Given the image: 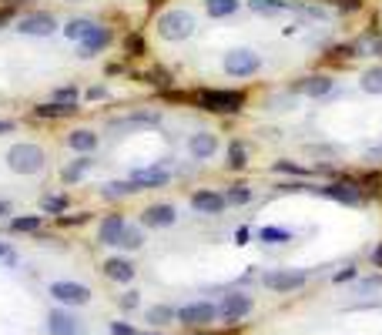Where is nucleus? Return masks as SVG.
<instances>
[{
  "label": "nucleus",
  "instance_id": "f257e3e1",
  "mask_svg": "<svg viewBox=\"0 0 382 335\" xmlns=\"http://www.w3.org/2000/svg\"><path fill=\"white\" fill-rule=\"evenodd\" d=\"M158 37L161 41H168V44H178V41H188L191 34H195V17L188 11H164L161 17H158Z\"/></svg>",
  "mask_w": 382,
  "mask_h": 335
},
{
  "label": "nucleus",
  "instance_id": "f03ea898",
  "mask_svg": "<svg viewBox=\"0 0 382 335\" xmlns=\"http://www.w3.org/2000/svg\"><path fill=\"white\" fill-rule=\"evenodd\" d=\"M44 148L31 145V141H21V145H14L7 151V168L17 171V175H37L41 168H44Z\"/></svg>",
  "mask_w": 382,
  "mask_h": 335
},
{
  "label": "nucleus",
  "instance_id": "7ed1b4c3",
  "mask_svg": "<svg viewBox=\"0 0 382 335\" xmlns=\"http://www.w3.org/2000/svg\"><path fill=\"white\" fill-rule=\"evenodd\" d=\"M195 100L205 111L215 114H235L245 108V94H238V91H198Z\"/></svg>",
  "mask_w": 382,
  "mask_h": 335
},
{
  "label": "nucleus",
  "instance_id": "20e7f679",
  "mask_svg": "<svg viewBox=\"0 0 382 335\" xmlns=\"http://www.w3.org/2000/svg\"><path fill=\"white\" fill-rule=\"evenodd\" d=\"M221 67H225V74H231V78H251V74H258L262 57L255 54V51H248V47H235V51L225 54Z\"/></svg>",
  "mask_w": 382,
  "mask_h": 335
},
{
  "label": "nucleus",
  "instance_id": "39448f33",
  "mask_svg": "<svg viewBox=\"0 0 382 335\" xmlns=\"http://www.w3.org/2000/svg\"><path fill=\"white\" fill-rule=\"evenodd\" d=\"M51 295L64 305H88L91 302V289L81 285V282H54L51 285Z\"/></svg>",
  "mask_w": 382,
  "mask_h": 335
},
{
  "label": "nucleus",
  "instance_id": "423d86ee",
  "mask_svg": "<svg viewBox=\"0 0 382 335\" xmlns=\"http://www.w3.org/2000/svg\"><path fill=\"white\" fill-rule=\"evenodd\" d=\"M215 315H218V309H215L211 302H191V305H181V309H178V322L208 325V322H215Z\"/></svg>",
  "mask_w": 382,
  "mask_h": 335
},
{
  "label": "nucleus",
  "instance_id": "0eeeda50",
  "mask_svg": "<svg viewBox=\"0 0 382 335\" xmlns=\"http://www.w3.org/2000/svg\"><path fill=\"white\" fill-rule=\"evenodd\" d=\"M108 44H111V31L98 24V27H94V31H91L81 44H77V57H81V61H91V57H98Z\"/></svg>",
  "mask_w": 382,
  "mask_h": 335
},
{
  "label": "nucleus",
  "instance_id": "6e6552de",
  "mask_svg": "<svg viewBox=\"0 0 382 335\" xmlns=\"http://www.w3.org/2000/svg\"><path fill=\"white\" fill-rule=\"evenodd\" d=\"M54 27L57 21L51 14H27V17L17 21V31L27 34V37H47V34H54Z\"/></svg>",
  "mask_w": 382,
  "mask_h": 335
},
{
  "label": "nucleus",
  "instance_id": "1a4fd4ad",
  "mask_svg": "<svg viewBox=\"0 0 382 335\" xmlns=\"http://www.w3.org/2000/svg\"><path fill=\"white\" fill-rule=\"evenodd\" d=\"M262 282L272 292H295L306 285V272H268Z\"/></svg>",
  "mask_w": 382,
  "mask_h": 335
},
{
  "label": "nucleus",
  "instance_id": "9d476101",
  "mask_svg": "<svg viewBox=\"0 0 382 335\" xmlns=\"http://www.w3.org/2000/svg\"><path fill=\"white\" fill-rule=\"evenodd\" d=\"M225 205H228V198L218 195V191H195V195H191V208H195L198 215H221Z\"/></svg>",
  "mask_w": 382,
  "mask_h": 335
},
{
  "label": "nucleus",
  "instance_id": "9b49d317",
  "mask_svg": "<svg viewBox=\"0 0 382 335\" xmlns=\"http://www.w3.org/2000/svg\"><path fill=\"white\" fill-rule=\"evenodd\" d=\"M248 312H251V299L248 295H241V292L225 295V302H221V309H218V315L225 319V322H238V319H245Z\"/></svg>",
  "mask_w": 382,
  "mask_h": 335
},
{
  "label": "nucleus",
  "instance_id": "f8f14e48",
  "mask_svg": "<svg viewBox=\"0 0 382 335\" xmlns=\"http://www.w3.org/2000/svg\"><path fill=\"white\" fill-rule=\"evenodd\" d=\"M168 181H171V171H168V168H141V171L131 175V185L138 191L141 188H164Z\"/></svg>",
  "mask_w": 382,
  "mask_h": 335
},
{
  "label": "nucleus",
  "instance_id": "ddd939ff",
  "mask_svg": "<svg viewBox=\"0 0 382 335\" xmlns=\"http://www.w3.org/2000/svg\"><path fill=\"white\" fill-rule=\"evenodd\" d=\"M215 151H218V138H215L211 131L191 134V141H188V155L195 158V161H208Z\"/></svg>",
  "mask_w": 382,
  "mask_h": 335
},
{
  "label": "nucleus",
  "instance_id": "4468645a",
  "mask_svg": "<svg viewBox=\"0 0 382 335\" xmlns=\"http://www.w3.org/2000/svg\"><path fill=\"white\" fill-rule=\"evenodd\" d=\"M178 212L171 208V205H148L141 212V222L148 225V228H168V225H175Z\"/></svg>",
  "mask_w": 382,
  "mask_h": 335
},
{
  "label": "nucleus",
  "instance_id": "2eb2a0df",
  "mask_svg": "<svg viewBox=\"0 0 382 335\" xmlns=\"http://www.w3.org/2000/svg\"><path fill=\"white\" fill-rule=\"evenodd\" d=\"M322 195L332 201H342V205H362V191L356 185H349V181H332V185L322 188Z\"/></svg>",
  "mask_w": 382,
  "mask_h": 335
},
{
  "label": "nucleus",
  "instance_id": "dca6fc26",
  "mask_svg": "<svg viewBox=\"0 0 382 335\" xmlns=\"http://www.w3.org/2000/svg\"><path fill=\"white\" fill-rule=\"evenodd\" d=\"M124 228H128L124 215H108V218L101 222V228H98V242L101 245H118L121 234H124Z\"/></svg>",
  "mask_w": 382,
  "mask_h": 335
},
{
  "label": "nucleus",
  "instance_id": "f3484780",
  "mask_svg": "<svg viewBox=\"0 0 382 335\" xmlns=\"http://www.w3.org/2000/svg\"><path fill=\"white\" fill-rule=\"evenodd\" d=\"M158 121H161L158 111H141L131 118H121V121H111V131H138V128H154Z\"/></svg>",
  "mask_w": 382,
  "mask_h": 335
},
{
  "label": "nucleus",
  "instance_id": "a211bd4d",
  "mask_svg": "<svg viewBox=\"0 0 382 335\" xmlns=\"http://www.w3.org/2000/svg\"><path fill=\"white\" fill-rule=\"evenodd\" d=\"M47 329H51V335H81V325L71 312H51Z\"/></svg>",
  "mask_w": 382,
  "mask_h": 335
},
{
  "label": "nucleus",
  "instance_id": "6ab92c4d",
  "mask_svg": "<svg viewBox=\"0 0 382 335\" xmlns=\"http://www.w3.org/2000/svg\"><path fill=\"white\" fill-rule=\"evenodd\" d=\"M67 145H71V151L88 155V151H94V148H98V134L88 131V128H77V131L67 134Z\"/></svg>",
  "mask_w": 382,
  "mask_h": 335
},
{
  "label": "nucleus",
  "instance_id": "aec40b11",
  "mask_svg": "<svg viewBox=\"0 0 382 335\" xmlns=\"http://www.w3.org/2000/svg\"><path fill=\"white\" fill-rule=\"evenodd\" d=\"M332 84H336V81L328 78V74H312V78L302 81V94H306V98H326L328 91H332Z\"/></svg>",
  "mask_w": 382,
  "mask_h": 335
},
{
  "label": "nucleus",
  "instance_id": "412c9836",
  "mask_svg": "<svg viewBox=\"0 0 382 335\" xmlns=\"http://www.w3.org/2000/svg\"><path fill=\"white\" fill-rule=\"evenodd\" d=\"M94 27H98V21H91V17H74V21L64 24V37H67V41H77V44H81V41H84V37H88Z\"/></svg>",
  "mask_w": 382,
  "mask_h": 335
},
{
  "label": "nucleus",
  "instance_id": "4be33fe9",
  "mask_svg": "<svg viewBox=\"0 0 382 335\" xmlns=\"http://www.w3.org/2000/svg\"><path fill=\"white\" fill-rule=\"evenodd\" d=\"M104 275L114 282H131L134 279V265L131 262H124V258H111V262H104Z\"/></svg>",
  "mask_w": 382,
  "mask_h": 335
},
{
  "label": "nucleus",
  "instance_id": "5701e85b",
  "mask_svg": "<svg viewBox=\"0 0 382 335\" xmlns=\"http://www.w3.org/2000/svg\"><path fill=\"white\" fill-rule=\"evenodd\" d=\"M248 7L258 17H275V14H285L292 7V0H248Z\"/></svg>",
  "mask_w": 382,
  "mask_h": 335
},
{
  "label": "nucleus",
  "instance_id": "b1692460",
  "mask_svg": "<svg viewBox=\"0 0 382 335\" xmlns=\"http://www.w3.org/2000/svg\"><path fill=\"white\" fill-rule=\"evenodd\" d=\"M359 88L366 91V94H376V98H379V94H382V64L366 67V71H362Z\"/></svg>",
  "mask_w": 382,
  "mask_h": 335
},
{
  "label": "nucleus",
  "instance_id": "393cba45",
  "mask_svg": "<svg viewBox=\"0 0 382 335\" xmlns=\"http://www.w3.org/2000/svg\"><path fill=\"white\" fill-rule=\"evenodd\" d=\"M205 11L208 17L221 21V17H231V14L238 11V0H205Z\"/></svg>",
  "mask_w": 382,
  "mask_h": 335
},
{
  "label": "nucleus",
  "instance_id": "a878e982",
  "mask_svg": "<svg viewBox=\"0 0 382 335\" xmlns=\"http://www.w3.org/2000/svg\"><path fill=\"white\" fill-rule=\"evenodd\" d=\"M37 118H67V114H74V104L71 100H57V104H41L37 108Z\"/></svg>",
  "mask_w": 382,
  "mask_h": 335
},
{
  "label": "nucleus",
  "instance_id": "bb28decb",
  "mask_svg": "<svg viewBox=\"0 0 382 335\" xmlns=\"http://www.w3.org/2000/svg\"><path fill=\"white\" fill-rule=\"evenodd\" d=\"M88 168H91V158L84 155V158H77L74 165H67L64 171H61V178H64L67 185H71V181H81L84 175H88Z\"/></svg>",
  "mask_w": 382,
  "mask_h": 335
},
{
  "label": "nucleus",
  "instance_id": "cd10ccee",
  "mask_svg": "<svg viewBox=\"0 0 382 335\" xmlns=\"http://www.w3.org/2000/svg\"><path fill=\"white\" fill-rule=\"evenodd\" d=\"M225 165H228L231 171H238V168H245V165H248V148L241 145V141H235V145L228 148V161H225Z\"/></svg>",
  "mask_w": 382,
  "mask_h": 335
},
{
  "label": "nucleus",
  "instance_id": "c85d7f7f",
  "mask_svg": "<svg viewBox=\"0 0 382 335\" xmlns=\"http://www.w3.org/2000/svg\"><path fill=\"white\" fill-rule=\"evenodd\" d=\"M258 238L272 242V245H282V242H292V232L288 228H258Z\"/></svg>",
  "mask_w": 382,
  "mask_h": 335
},
{
  "label": "nucleus",
  "instance_id": "c756f323",
  "mask_svg": "<svg viewBox=\"0 0 382 335\" xmlns=\"http://www.w3.org/2000/svg\"><path fill=\"white\" fill-rule=\"evenodd\" d=\"M11 228H14V232H37V228H41V215H24V218H14Z\"/></svg>",
  "mask_w": 382,
  "mask_h": 335
},
{
  "label": "nucleus",
  "instance_id": "7c9ffc66",
  "mask_svg": "<svg viewBox=\"0 0 382 335\" xmlns=\"http://www.w3.org/2000/svg\"><path fill=\"white\" fill-rule=\"evenodd\" d=\"M131 191H138L131 185V178L128 181H111L108 188H104V195H108V198H124V195H131Z\"/></svg>",
  "mask_w": 382,
  "mask_h": 335
},
{
  "label": "nucleus",
  "instance_id": "2f4dec72",
  "mask_svg": "<svg viewBox=\"0 0 382 335\" xmlns=\"http://www.w3.org/2000/svg\"><path fill=\"white\" fill-rule=\"evenodd\" d=\"M171 319H178V312L168 309V305H154L151 312H148V322H171Z\"/></svg>",
  "mask_w": 382,
  "mask_h": 335
},
{
  "label": "nucleus",
  "instance_id": "473e14b6",
  "mask_svg": "<svg viewBox=\"0 0 382 335\" xmlns=\"http://www.w3.org/2000/svg\"><path fill=\"white\" fill-rule=\"evenodd\" d=\"M275 171L278 175H295V178H308V168H298L292 161H275Z\"/></svg>",
  "mask_w": 382,
  "mask_h": 335
},
{
  "label": "nucleus",
  "instance_id": "72a5a7b5",
  "mask_svg": "<svg viewBox=\"0 0 382 335\" xmlns=\"http://www.w3.org/2000/svg\"><path fill=\"white\" fill-rule=\"evenodd\" d=\"M118 245H121V248H141V232L128 225V228H124V234H121Z\"/></svg>",
  "mask_w": 382,
  "mask_h": 335
},
{
  "label": "nucleus",
  "instance_id": "f704fd0d",
  "mask_svg": "<svg viewBox=\"0 0 382 335\" xmlns=\"http://www.w3.org/2000/svg\"><path fill=\"white\" fill-rule=\"evenodd\" d=\"M225 198H228V205H245V201L251 198V191L245 188V185H235V188H231Z\"/></svg>",
  "mask_w": 382,
  "mask_h": 335
},
{
  "label": "nucleus",
  "instance_id": "c9c22d12",
  "mask_svg": "<svg viewBox=\"0 0 382 335\" xmlns=\"http://www.w3.org/2000/svg\"><path fill=\"white\" fill-rule=\"evenodd\" d=\"M67 201L64 198H44V212H64Z\"/></svg>",
  "mask_w": 382,
  "mask_h": 335
},
{
  "label": "nucleus",
  "instance_id": "e433bc0d",
  "mask_svg": "<svg viewBox=\"0 0 382 335\" xmlns=\"http://www.w3.org/2000/svg\"><path fill=\"white\" fill-rule=\"evenodd\" d=\"M121 309H134L138 305V292H128V295H121Z\"/></svg>",
  "mask_w": 382,
  "mask_h": 335
},
{
  "label": "nucleus",
  "instance_id": "4c0bfd02",
  "mask_svg": "<svg viewBox=\"0 0 382 335\" xmlns=\"http://www.w3.org/2000/svg\"><path fill=\"white\" fill-rule=\"evenodd\" d=\"M74 98H77L74 88H61V91H57V100H71V104H74Z\"/></svg>",
  "mask_w": 382,
  "mask_h": 335
},
{
  "label": "nucleus",
  "instance_id": "58836bf2",
  "mask_svg": "<svg viewBox=\"0 0 382 335\" xmlns=\"http://www.w3.org/2000/svg\"><path fill=\"white\" fill-rule=\"evenodd\" d=\"M111 335H134V329H131V325H114V329H111Z\"/></svg>",
  "mask_w": 382,
  "mask_h": 335
},
{
  "label": "nucleus",
  "instance_id": "ea45409f",
  "mask_svg": "<svg viewBox=\"0 0 382 335\" xmlns=\"http://www.w3.org/2000/svg\"><path fill=\"white\" fill-rule=\"evenodd\" d=\"M369 51L376 57H382V37H372V41H369Z\"/></svg>",
  "mask_w": 382,
  "mask_h": 335
},
{
  "label": "nucleus",
  "instance_id": "a19ab883",
  "mask_svg": "<svg viewBox=\"0 0 382 335\" xmlns=\"http://www.w3.org/2000/svg\"><path fill=\"white\" fill-rule=\"evenodd\" d=\"M128 51H131V57H138V54H141V41H138V37H131V41H128Z\"/></svg>",
  "mask_w": 382,
  "mask_h": 335
},
{
  "label": "nucleus",
  "instance_id": "79ce46f5",
  "mask_svg": "<svg viewBox=\"0 0 382 335\" xmlns=\"http://www.w3.org/2000/svg\"><path fill=\"white\" fill-rule=\"evenodd\" d=\"M362 289H366V292H372V289H382V279H366V282H362Z\"/></svg>",
  "mask_w": 382,
  "mask_h": 335
},
{
  "label": "nucleus",
  "instance_id": "37998d69",
  "mask_svg": "<svg viewBox=\"0 0 382 335\" xmlns=\"http://www.w3.org/2000/svg\"><path fill=\"white\" fill-rule=\"evenodd\" d=\"M11 17H14V11H11V7H7V11H0V31H4V27L11 24Z\"/></svg>",
  "mask_w": 382,
  "mask_h": 335
},
{
  "label": "nucleus",
  "instance_id": "c03bdc74",
  "mask_svg": "<svg viewBox=\"0 0 382 335\" xmlns=\"http://www.w3.org/2000/svg\"><path fill=\"white\" fill-rule=\"evenodd\" d=\"M352 275H356V272H352V268H346V272H338V275H336V282H349Z\"/></svg>",
  "mask_w": 382,
  "mask_h": 335
},
{
  "label": "nucleus",
  "instance_id": "a18cd8bd",
  "mask_svg": "<svg viewBox=\"0 0 382 335\" xmlns=\"http://www.w3.org/2000/svg\"><path fill=\"white\" fill-rule=\"evenodd\" d=\"M104 94H108V91H104V88H91V91H88V98H94V100H98V98H104Z\"/></svg>",
  "mask_w": 382,
  "mask_h": 335
},
{
  "label": "nucleus",
  "instance_id": "49530a36",
  "mask_svg": "<svg viewBox=\"0 0 382 335\" xmlns=\"http://www.w3.org/2000/svg\"><path fill=\"white\" fill-rule=\"evenodd\" d=\"M14 131V121H0V134H11Z\"/></svg>",
  "mask_w": 382,
  "mask_h": 335
},
{
  "label": "nucleus",
  "instance_id": "de8ad7c7",
  "mask_svg": "<svg viewBox=\"0 0 382 335\" xmlns=\"http://www.w3.org/2000/svg\"><path fill=\"white\" fill-rule=\"evenodd\" d=\"M366 155H369V158H382V145H379V148H369Z\"/></svg>",
  "mask_w": 382,
  "mask_h": 335
},
{
  "label": "nucleus",
  "instance_id": "09e8293b",
  "mask_svg": "<svg viewBox=\"0 0 382 335\" xmlns=\"http://www.w3.org/2000/svg\"><path fill=\"white\" fill-rule=\"evenodd\" d=\"M7 212H11V201H0V218H4Z\"/></svg>",
  "mask_w": 382,
  "mask_h": 335
},
{
  "label": "nucleus",
  "instance_id": "8fccbe9b",
  "mask_svg": "<svg viewBox=\"0 0 382 335\" xmlns=\"http://www.w3.org/2000/svg\"><path fill=\"white\" fill-rule=\"evenodd\" d=\"M372 258H376V265H379V268H382V245H379V248H376V255H372Z\"/></svg>",
  "mask_w": 382,
  "mask_h": 335
},
{
  "label": "nucleus",
  "instance_id": "3c124183",
  "mask_svg": "<svg viewBox=\"0 0 382 335\" xmlns=\"http://www.w3.org/2000/svg\"><path fill=\"white\" fill-rule=\"evenodd\" d=\"M0 258H11V248L7 245H0Z\"/></svg>",
  "mask_w": 382,
  "mask_h": 335
},
{
  "label": "nucleus",
  "instance_id": "603ef678",
  "mask_svg": "<svg viewBox=\"0 0 382 335\" xmlns=\"http://www.w3.org/2000/svg\"><path fill=\"white\" fill-rule=\"evenodd\" d=\"M67 4H81V0H67Z\"/></svg>",
  "mask_w": 382,
  "mask_h": 335
},
{
  "label": "nucleus",
  "instance_id": "864d4df0",
  "mask_svg": "<svg viewBox=\"0 0 382 335\" xmlns=\"http://www.w3.org/2000/svg\"><path fill=\"white\" fill-rule=\"evenodd\" d=\"M151 335H158V332H151Z\"/></svg>",
  "mask_w": 382,
  "mask_h": 335
},
{
  "label": "nucleus",
  "instance_id": "5fc2aeb1",
  "mask_svg": "<svg viewBox=\"0 0 382 335\" xmlns=\"http://www.w3.org/2000/svg\"><path fill=\"white\" fill-rule=\"evenodd\" d=\"M17 4H21V0H17Z\"/></svg>",
  "mask_w": 382,
  "mask_h": 335
}]
</instances>
